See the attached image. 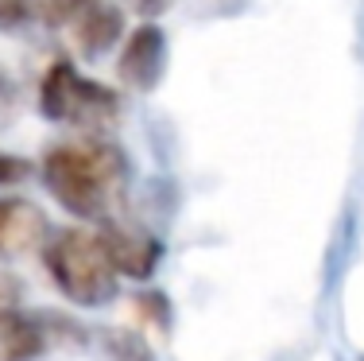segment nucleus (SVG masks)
Instances as JSON below:
<instances>
[{
  "instance_id": "1",
  "label": "nucleus",
  "mask_w": 364,
  "mask_h": 361,
  "mask_svg": "<svg viewBox=\"0 0 364 361\" xmlns=\"http://www.w3.org/2000/svg\"><path fill=\"white\" fill-rule=\"evenodd\" d=\"M128 163L105 140H66L43 156L47 191L77 218H105L124 187Z\"/></svg>"
},
{
  "instance_id": "2",
  "label": "nucleus",
  "mask_w": 364,
  "mask_h": 361,
  "mask_svg": "<svg viewBox=\"0 0 364 361\" xmlns=\"http://www.w3.org/2000/svg\"><path fill=\"white\" fill-rule=\"evenodd\" d=\"M43 261H47L50 280L58 283L66 299L82 307H101L117 295V276L112 268V256L105 248L101 234L90 229H63L47 241L43 248Z\"/></svg>"
},
{
  "instance_id": "3",
  "label": "nucleus",
  "mask_w": 364,
  "mask_h": 361,
  "mask_svg": "<svg viewBox=\"0 0 364 361\" xmlns=\"http://www.w3.org/2000/svg\"><path fill=\"white\" fill-rule=\"evenodd\" d=\"M39 109L47 120L82 128V132H101L117 120V93L109 85L77 74L70 63H55L43 74Z\"/></svg>"
},
{
  "instance_id": "4",
  "label": "nucleus",
  "mask_w": 364,
  "mask_h": 361,
  "mask_svg": "<svg viewBox=\"0 0 364 361\" xmlns=\"http://www.w3.org/2000/svg\"><path fill=\"white\" fill-rule=\"evenodd\" d=\"M167 70V36H163L155 23H144L136 28L128 43L120 47V58H117V74L128 90L136 93H147L155 90Z\"/></svg>"
},
{
  "instance_id": "5",
  "label": "nucleus",
  "mask_w": 364,
  "mask_h": 361,
  "mask_svg": "<svg viewBox=\"0 0 364 361\" xmlns=\"http://www.w3.org/2000/svg\"><path fill=\"white\" fill-rule=\"evenodd\" d=\"M101 241H105L109 256H112V268L120 272V276H132V280H147L155 268H159V241H155L151 234H136V229H120V226H109L105 234H101Z\"/></svg>"
},
{
  "instance_id": "6",
  "label": "nucleus",
  "mask_w": 364,
  "mask_h": 361,
  "mask_svg": "<svg viewBox=\"0 0 364 361\" xmlns=\"http://www.w3.org/2000/svg\"><path fill=\"white\" fill-rule=\"evenodd\" d=\"M47 237V218L23 199H0V256L36 248Z\"/></svg>"
},
{
  "instance_id": "7",
  "label": "nucleus",
  "mask_w": 364,
  "mask_h": 361,
  "mask_svg": "<svg viewBox=\"0 0 364 361\" xmlns=\"http://www.w3.org/2000/svg\"><path fill=\"white\" fill-rule=\"evenodd\" d=\"M70 31H74L77 51H82V55H90V58H97V55H105L112 43L120 39V12L97 0L90 12H82L70 23Z\"/></svg>"
},
{
  "instance_id": "8",
  "label": "nucleus",
  "mask_w": 364,
  "mask_h": 361,
  "mask_svg": "<svg viewBox=\"0 0 364 361\" xmlns=\"http://www.w3.org/2000/svg\"><path fill=\"white\" fill-rule=\"evenodd\" d=\"M43 350V334L31 319L12 307H0V361H31Z\"/></svg>"
},
{
  "instance_id": "9",
  "label": "nucleus",
  "mask_w": 364,
  "mask_h": 361,
  "mask_svg": "<svg viewBox=\"0 0 364 361\" xmlns=\"http://www.w3.org/2000/svg\"><path fill=\"white\" fill-rule=\"evenodd\" d=\"M93 4H97V0H36V12L47 23H55V28H70L77 16L90 12Z\"/></svg>"
},
{
  "instance_id": "10",
  "label": "nucleus",
  "mask_w": 364,
  "mask_h": 361,
  "mask_svg": "<svg viewBox=\"0 0 364 361\" xmlns=\"http://www.w3.org/2000/svg\"><path fill=\"white\" fill-rule=\"evenodd\" d=\"M31 175V163L20 159V156H8V152H0V191L4 187H16L23 183V179Z\"/></svg>"
},
{
  "instance_id": "11",
  "label": "nucleus",
  "mask_w": 364,
  "mask_h": 361,
  "mask_svg": "<svg viewBox=\"0 0 364 361\" xmlns=\"http://www.w3.org/2000/svg\"><path fill=\"white\" fill-rule=\"evenodd\" d=\"M36 12V0H0V28H16Z\"/></svg>"
},
{
  "instance_id": "12",
  "label": "nucleus",
  "mask_w": 364,
  "mask_h": 361,
  "mask_svg": "<svg viewBox=\"0 0 364 361\" xmlns=\"http://www.w3.org/2000/svg\"><path fill=\"white\" fill-rule=\"evenodd\" d=\"M124 4L132 8V12H140V16H147V20H151V16L167 12V8L175 4V0H124Z\"/></svg>"
},
{
  "instance_id": "13",
  "label": "nucleus",
  "mask_w": 364,
  "mask_h": 361,
  "mask_svg": "<svg viewBox=\"0 0 364 361\" xmlns=\"http://www.w3.org/2000/svg\"><path fill=\"white\" fill-rule=\"evenodd\" d=\"M4 105H12V85H8L4 70H0V109H4Z\"/></svg>"
}]
</instances>
